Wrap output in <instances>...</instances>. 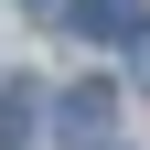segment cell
<instances>
[{
	"mask_svg": "<svg viewBox=\"0 0 150 150\" xmlns=\"http://www.w3.org/2000/svg\"><path fill=\"white\" fill-rule=\"evenodd\" d=\"M139 86H150V43H139Z\"/></svg>",
	"mask_w": 150,
	"mask_h": 150,
	"instance_id": "277c9868",
	"label": "cell"
},
{
	"mask_svg": "<svg viewBox=\"0 0 150 150\" xmlns=\"http://www.w3.org/2000/svg\"><path fill=\"white\" fill-rule=\"evenodd\" d=\"M107 118H118V86H64V97H54L64 150H107Z\"/></svg>",
	"mask_w": 150,
	"mask_h": 150,
	"instance_id": "6da1fadb",
	"label": "cell"
},
{
	"mask_svg": "<svg viewBox=\"0 0 150 150\" xmlns=\"http://www.w3.org/2000/svg\"><path fill=\"white\" fill-rule=\"evenodd\" d=\"M43 129V86H0V150H32Z\"/></svg>",
	"mask_w": 150,
	"mask_h": 150,
	"instance_id": "7a4b0ae2",
	"label": "cell"
},
{
	"mask_svg": "<svg viewBox=\"0 0 150 150\" xmlns=\"http://www.w3.org/2000/svg\"><path fill=\"white\" fill-rule=\"evenodd\" d=\"M75 22H86V32H107V43H118V32L139 22V0H86V11H75Z\"/></svg>",
	"mask_w": 150,
	"mask_h": 150,
	"instance_id": "3957f363",
	"label": "cell"
}]
</instances>
